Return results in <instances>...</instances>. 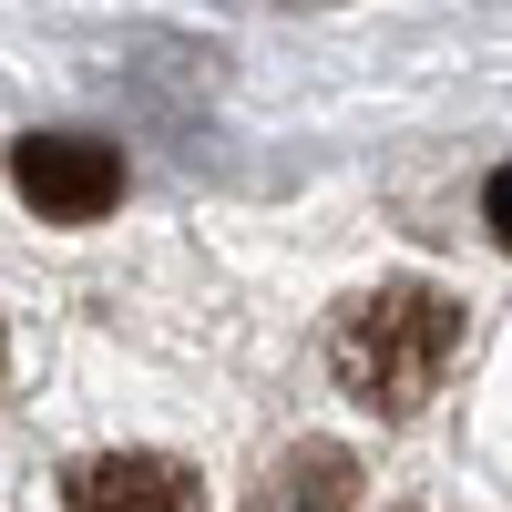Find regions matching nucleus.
Wrapping results in <instances>:
<instances>
[{"instance_id":"1","label":"nucleus","mask_w":512,"mask_h":512,"mask_svg":"<svg viewBox=\"0 0 512 512\" xmlns=\"http://www.w3.org/2000/svg\"><path fill=\"white\" fill-rule=\"evenodd\" d=\"M461 349V308L420 277H390V287H359L349 308L328 318V369L338 390L379 420H410L420 400L441 390V369Z\"/></svg>"},{"instance_id":"2","label":"nucleus","mask_w":512,"mask_h":512,"mask_svg":"<svg viewBox=\"0 0 512 512\" xmlns=\"http://www.w3.org/2000/svg\"><path fill=\"white\" fill-rule=\"evenodd\" d=\"M11 195L52 226H93L103 205L123 195V154L93 134H21L11 144Z\"/></svg>"},{"instance_id":"3","label":"nucleus","mask_w":512,"mask_h":512,"mask_svg":"<svg viewBox=\"0 0 512 512\" xmlns=\"http://www.w3.org/2000/svg\"><path fill=\"white\" fill-rule=\"evenodd\" d=\"M62 502L72 512H205L195 472L164 461V451H93V461H72Z\"/></svg>"},{"instance_id":"4","label":"nucleus","mask_w":512,"mask_h":512,"mask_svg":"<svg viewBox=\"0 0 512 512\" xmlns=\"http://www.w3.org/2000/svg\"><path fill=\"white\" fill-rule=\"evenodd\" d=\"M359 502V461L338 451V441H297L267 482H256L246 512H349Z\"/></svg>"},{"instance_id":"5","label":"nucleus","mask_w":512,"mask_h":512,"mask_svg":"<svg viewBox=\"0 0 512 512\" xmlns=\"http://www.w3.org/2000/svg\"><path fill=\"white\" fill-rule=\"evenodd\" d=\"M482 226H492V236H502V246H512V164H502V175H492V185H482Z\"/></svg>"},{"instance_id":"6","label":"nucleus","mask_w":512,"mask_h":512,"mask_svg":"<svg viewBox=\"0 0 512 512\" xmlns=\"http://www.w3.org/2000/svg\"><path fill=\"white\" fill-rule=\"evenodd\" d=\"M0 369H11V338H0Z\"/></svg>"}]
</instances>
